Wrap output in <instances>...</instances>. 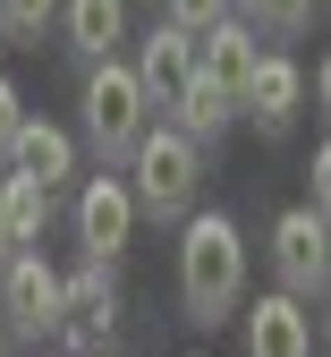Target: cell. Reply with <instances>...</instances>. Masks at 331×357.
Segmentation results:
<instances>
[{"instance_id": "obj_9", "label": "cell", "mask_w": 331, "mask_h": 357, "mask_svg": "<svg viewBox=\"0 0 331 357\" xmlns=\"http://www.w3.org/2000/svg\"><path fill=\"white\" fill-rule=\"evenodd\" d=\"M9 178H34L43 196L60 188V178H77V145H68V128H52V119H17V137H9V162H0Z\"/></svg>"}, {"instance_id": "obj_3", "label": "cell", "mask_w": 331, "mask_h": 357, "mask_svg": "<svg viewBox=\"0 0 331 357\" xmlns=\"http://www.w3.org/2000/svg\"><path fill=\"white\" fill-rule=\"evenodd\" d=\"M85 137L102 162L136 153V137H145V94H136V68L128 60H93L85 68Z\"/></svg>"}, {"instance_id": "obj_11", "label": "cell", "mask_w": 331, "mask_h": 357, "mask_svg": "<svg viewBox=\"0 0 331 357\" xmlns=\"http://www.w3.org/2000/svg\"><path fill=\"white\" fill-rule=\"evenodd\" d=\"M255 60H263V52H255V34H247L238 17H213V26L196 34V77H204V85H221L229 102L247 94V77H255Z\"/></svg>"}, {"instance_id": "obj_15", "label": "cell", "mask_w": 331, "mask_h": 357, "mask_svg": "<svg viewBox=\"0 0 331 357\" xmlns=\"http://www.w3.org/2000/svg\"><path fill=\"white\" fill-rule=\"evenodd\" d=\"M0 196H9V221H17V247L43 238V221H52V196L34 188V178H0Z\"/></svg>"}, {"instance_id": "obj_22", "label": "cell", "mask_w": 331, "mask_h": 357, "mask_svg": "<svg viewBox=\"0 0 331 357\" xmlns=\"http://www.w3.org/2000/svg\"><path fill=\"white\" fill-rule=\"evenodd\" d=\"M0 52H9V34H0Z\"/></svg>"}, {"instance_id": "obj_14", "label": "cell", "mask_w": 331, "mask_h": 357, "mask_svg": "<svg viewBox=\"0 0 331 357\" xmlns=\"http://www.w3.org/2000/svg\"><path fill=\"white\" fill-rule=\"evenodd\" d=\"M170 111H178L170 128H178V137H187V145H213V137H221V128H229V119H238V102H229V94H221V85H204V77H187V94H178Z\"/></svg>"}, {"instance_id": "obj_4", "label": "cell", "mask_w": 331, "mask_h": 357, "mask_svg": "<svg viewBox=\"0 0 331 357\" xmlns=\"http://www.w3.org/2000/svg\"><path fill=\"white\" fill-rule=\"evenodd\" d=\"M111 324H119V281H111V264H77V273H60V340L77 357L93 349H111Z\"/></svg>"}, {"instance_id": "obj_7", "label": "cell", "mask_w": 331, "mask_h": 357, "mask_svg": "<svg viewBox=\"0 0 331 357\" xmlns=\"http://www.w3.org/2000/svg\"><path fill=\"white\" fill-rule=\"evenodd\" d=\"M128 230H136V196H128V178H85L77 188V238H85V255L93 264H119V247H128Z\"/></svg>"}, {"instance_id": "obj_17", "label": "cell", "mask_w": 331, "mask_h": 357, "mask_svg": "<svg viewBox=\"0 0 331 357\" xmlns=\"http://www.w3.org/2000/svg\"><path fill=\"white\" fill-rule=\"evenodd\" d=\"M247 17H263L272 34H298V26H314V0H247Z\"/></svg>"}, {"instance_id": "obj_5", "label": "cell", "mask_w": 331, "mask_h": 357, "mask_svg": "<svg viewBox=\"0 0 331 357\" xmlns=\"http://www.w3.org/2000/svg\"><path fill=\"white\" fill-rule=\"evenodd\" d=\"M0 324L26 332V340L60 332V273L43 264V247H17L9 264H0Z\"/></svg>"}, {"instance_id": "obj_6", "label": "cell", "mask_w": 331, "mask_h": 357, "mask_svg": "<svg viewBox=\"0 0 331 357\" xmlns=\"http://www.w3.org/2000/svg\"><path fill=\"white\" fill-rule=\"evenodd\" d=\"M272 273H280V298H323L331 238H323V213L314 204H289V213L272 221Z\"/></svg>"}, {"instance_id": "obj_1", "label": "cell", "mask_w": 331, "mask_h": 357, "mask_svg": "<svg viewBox=\"0 0 331 357\" xmlns=\"http://www.w3.org/2000/svg\"><path fill=\"white\" fill-rule=\"evenodd\" d=\"M247 298V247L229 213H187L178 230V306L187 324H229V306Z\"/></svg>"}, {"instance_id": "obj_21", "label": "cell", "mask_w": 331, "mask_h": 357, "mask_svg": "<svg viewBox=\"0 0 331 357\" xmlns=\"http://www.w3.org/2000/svg\"><path fill=\"white\" fill-rule=\"evenodd\" d=\"M0 357H9V324H0Z\"/></svg>"}, {"instance_id": "obj_24", "label": "cell", "mask_w": 331, "mask_h": 357, "mask_svg": "<svg viewBox=\"0 0 331 357\" xmlns=\"http://www.w3.org/2000/svg\"><path fill=\"white\" fill-rule=\"evenodd\" d=\"M229 9H238V0H229Z\"/></svg>"}, {"instance_id": "obj_8", "label": "cell", "mask_w": 331, "mask_h": 357, "mask_svg": "<svg viewBox=\"0 0 331 357\" xmlns=\"http://www.w3.org/2000/svg\"><path fill=\"white\" fill-rule=\"evenodd\" d=\"M187 77H196V34H178L170 17L136 43V94H145V111H170L187 94Z\"/></svg>"}, {"instance_id": "obj_16", "label": "cell", "mask_w": 331, "mask_h": 357, "mask_svg": "<svg viewBox=\"0 0 331 357\" xmlns=\"http://www.w3.org/2000/svg\"><path fill=\"white\" fill-rule=\"evenodd\" d=\"M52 17H60V0H0V34H9V43L17 34H43Z\"/></svg>"}, {"instance_id": "obj_23", "label": "cell", "mask_w": 331, "mask_h": 357, "mask_svg": "<svg viewBox=\"0 0 331 357\" xmlns=\"http://www.w3.org/2000/svg\"><path fill=\"white\" fill-rule=\"evenodd\" d=\"M93 357H111V349H93Z\"/></svg>"}, {"instance_id": "obj_10", "label": "cell", "mask_w": 331, "mask_h": 357, "mask_svg": "<svg viewBox=\"0 0 331 357\" xmlns=\"http://www.w3.org/2000/svg\"><path fill=\"white\" fill-rule=\"evenodd\" d=\"M247 357H314V315L306 298H255L247 306Z\"/></svg>"}, {"instance_id": "obj_20", "label": "cell", "mask_w": 331, "mask_h": 357, "mask_svg": "<svg viewBox=\"0 0 331 357\" xmlns=\"http://www.w3.org/2000/svg\"><path fill=\"white\" fill-rule=\"evenodd\" d=\"M17 255V221H9V196H0V264Z\"/></svg>"}, {"instance_id": "obj_12", "label": "cell", "mask_w": 331, "mask_h": 357, "mask_svg": "<svg viewBox=\"0 0 331 357\" xmlns=\"http://www.w3.org/2000/svg\"><path fill=\"white\" fill-rule=\"evenodd\" d=\"M298 102H306V77H298V60L263 52V60H255V77H247V94H238V111L263 128V137H280V128L298 119Z\"/></svg>"}, {"instance_id": "obj_18", "label": "cell", "mask_w": 331, "mask_h": 357, "mask_svg": "<svg viewBox=\"0 0 331 357\" xmlns=\"http://www.w3.org/2000/svg\"><path fill=\"white\" fill-rule=\"evenodd\" d=\"M162 9H170V26H178V34H204L213 17H229V0H162Z\"/></svg>"}, {"instance_id": "obj_2", "label": "cell", "mask_w": 331, "mask_h": 357, "mask_svg": "<svg viewBox=\"0 0 331 357\" xmlns=\"http://www.w3.org/2000/svg\"><path fill=\"white\" fill-rule=\"evenodd\" d=\"M196 188H204V145H187L178 128H145L136 137V178H128L136 213H153V221L178 230V213L196 204Z\"/></svg>"}, {"instance_id": "obj_19", "label": "cell", "mask_w": 331, "mask_h": 357, "mask_svg": "<svg viewBox=\"0 0 331 357\" xmlns=\"http://www.w3.org/2000/svg\"><path fill=\"white\" fill-rule=\"evenodd\" d=\"M17 119H26V94L9 77H0V162H9V137H17Z\"/></svg>"}, {"instance_id": "obj_13", "label": "cell", "mask_w": 331, "mask_h": 357, "mask_svg": "<svg viewBox=\"0 0 331 357\" xmlns=\"http://www.w3.org/2000/svg\"><path fill=\"white\" fill-rule=\"evenodd\" d=\"M60 26L85 60H111V43H128V0H60Z\"/></svg>"}]
</instances>
